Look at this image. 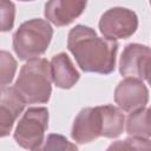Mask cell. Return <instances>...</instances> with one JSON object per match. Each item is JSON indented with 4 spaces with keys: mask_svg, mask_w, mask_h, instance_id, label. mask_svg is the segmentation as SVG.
I'll list each match as a JSON object with an SVG mask.
<instances>
[{
    "mask_svg": "<svg viewBox=\"0 0 151 151\" xmlns=\"http://www.w3.org/2000/svg\"><path fill=\"white\" fill-rule=\"evenodd\" d=\"M119 44L97 35L96 31L85 25H76L67 35V48L78 66L88 73L110 74L116 67Z\"/></svg>",
    "mask_w": 151,
    "mask_h": 151,
    "instance_id": "1",
    "label": "cell"
},
{
    "mask_svg": "<svg viewBox=\"0 0 151 151\" xmlns=\"http://www.w3.org/2000/svg\"><path fill=\"white\" fill-rule=\"evenodd\" d=\"M98 25L100 33L107 40L127 39L138 28V17L132 9L112 7L103 13Z\"/></svg>",
    "mask_w": 151,
    "mask_h": 151,
    "instance_id": "6",
    "label": "cell"
},
{
    "mask_svg": "<svg viewBox=\"0 0 151 151\" xmlns=\"http://www.w3.org/2000/svg\"><path fill=\"white\" fill-rule=\"evenodd\" d=\"M127 151H151L150 139L129 137L123 140Z\"/></svg>",
    "mask_w": 151,
    "mask_h": 151,
    "instance_id": "16",
    "label": "cell"
},
{
    "mask_svg": "<svg viewBox=\"0 0 151 151\" xmlns=\"http://www.w3.org/2000/svg\"><path fill=\"white\" fill-rule=\"evenodd\" d=\"M106 151H127L125 145H124V142L123 140H117V142H113L107 149Z\"/></svg>",
    "mask_w": 151,
    "mask_h": 151,
    "instance_id": "17",
    "label": "cell"
},
{
    "mask_svg": "<svg viewBox=\"0 0 151 151\" xmlns=\"http://www.w3.org/2000/svg\"><path fill=\"white\" fill-rule=\"evenodd\" d=\"M126 132L133 138L150 139V110L147 107L131 112L126 119Z\"/></svg>",
    "mask_w": 151,
    "mask_h": 151,
    "instance_id": "12",
    "label": "cell"
},
{
    "mask_svg": "<svg viewBox=\"0 0 151 151\" xmlns=\"http://www.w3.org/2000/svg\"><path fill=\"white\" fill-rule=\"evenodd\" d=\"M15 5L12 1L0 0V32H9L14 26Z\"/></svg>",
    "mask_w": 151,
    "mask_h": 151,
    "instance_id": "15",
    "label": "cell"
},
{
    "mask_svg": "<svg viewBox=\"0 0 151 151\" xmlns=\"http://www.w3.org/2000/svg\"><path fill=\"white\" fill-rule=\"evenodd\" d=\"M51 83L50 63L45 58H37L21 67L13 88L25 104H44L51 98Z\"/></svg>",
    "mask_w": 151,
    "mask_h": 151,
    "instance_id": "3",
    "label": "cell"
},
{
    "mask_svg": "<svg viewBox=\"0 0 151 151\" xmlns=\"http://www.w3.org/2000/svg\"><path fill=\"white\" fill-rule=\"evenodd\" d=\"M53 28L47 20L34 18L24 21L13 34V50L20 60H33L42 55L52 40Z\"/></svg>",
    "mask_w": 151,
    "mask_h": 151,
    "instance_id": "4",
    "label": "cell"
},
{
    "mask_svg": "<svg viewBox=\"0 0 151 151\" xmlns=\"http://www.w3.org/2000/svg\"><path fill=\"white\" fill-rule=\"evenodd\" d=\"M32 151H78V147L76 146V144L71 143L65 136L51 133L38 147Z\"/></svg>",
    "mask_w": 151,
    "mask_h": 151,
    "instance_id": "13",
    "label": "cell"
},
{
    "mask_svg": "<svg viewBox=\"0 0 151 151\" xmlns=\"http://www.w3.org/2000/svg\"><path fill=\"white\" fill-rule=\"evenodd\" d=\"M50 71L54 85L64 90L73 87L80 78V74L74 67L72 60L64 52L58 53L52 58L50 63Z\"/></svg>",
    "mask_w": 151,
    "mask_h": 151,
    "instance_id": "11",
    "label": "cell"
},
{
    "mask_svg": "<svg viewBox=\"0 0 151 151\" xmlns=\"http://www.w3.org/2000/svg\"><path fill=\"white\" fill-rule=\"evenodd\" d=\"M17 60L7 51H0V88L8 87L17 72Z\"/></svg>",
    "mask_w": 151,
    "mask_h": 151,
    "instance_id": "14",
    "label": "cell"
},
{
    "mask_svg": "<svg viewBox=\"0 0 151 151\" xmlns=\"http://www.w3.org/2000/svg\"><path fill=\"white\" fill-rule=\"evenodd\" d=\"M114 101L120 110L134 112L144 109L149 101V90L142 80L125 78L114 90Z\"/></svg>",
    "mask_w": 151,
    "mask_h": 151,
    "instance_id": "8",
    "label": "cell"
},
{
    "mask_svg": "<svg viewBox=\"0 0 151 151\" xmlns=\"http://www.w3.org/2000/svg\"><path fill=\"white\" fill-rule=\"evenodd\" d=\"M124 125V113L117 106L85 107L73 120L71 137L78 144H87L99 137L117 138L123 133Z\"/></svg>",
    "mask_w": 151,
    "mask_h": 151,
    "instance_id": "2",
    "label": "cell"
},
{
    "mask_svg": "<svg viewBox=\"0 0 151 151\" xmlns=\"http://www.w3.org/2000/svg\"><path fill=\"white\" fill-rule=\"evenodd\" d=\"M150 47L142 44H129L119 59V72L125 78L147 80L150 74Z\"/></svg>",
    "mask_w": 151,
    "mask_h": 151,
    "instance_id": "7",
    "label": "cell"
},
{
    "mask_svg": "<svg viewBox=\"0 0 151 151\" xmlns=\"http://www.w3.org/2000/svg\"><path fill=\"white\" fill-rule=\"evenodd\" d=\"M24 107L25 103L13 87L0 88V138L7 137L11 133Z\"/></svg>",
    "mask_w": 151,
    "mask_h": 151,
    "instance_id": "10",
    "label": "cell"
},
{
    "mask_svg": "<svg viewBox=\"0 0 151 151\" xmlns=\"http://www.w3.org/2000/svg\"><path fill=\"white\" fill-rule=\"evenodd\" d=\"M86 7L83 0H52L45 4V18L55 26H67L81 15Z\"/></svg>",
    "mask_w": 151,
    "mask_h": 151,
    "instance_id": "9",
    "label": "cell"
},
{
    "mask_svg": "<svg viewBox=\"0 0 151 151\" xmlns=\"http://www.w3.org/2000/svg\"><path fill=\"white\" fill-rule=\"evenodd\" d=\"M47 127L48 110L46 107H28L19 119L13 137L19 146L32 151L44 142Z\"/></svg>",
    "mask_w": 151,
    "mask_h": 151,
    "instance_id": "5",
    "label": "cell"
}]
</instances>
